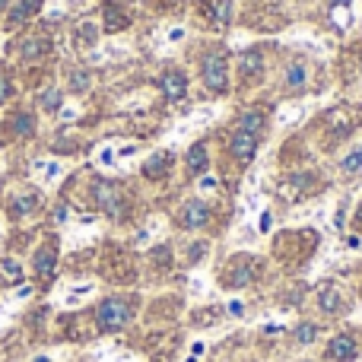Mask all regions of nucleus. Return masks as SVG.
<instances>
[{
  "label": "nucleus",
  "mask_w": 362,
  "mask_h": 362,
  "mask_svg": "<svg viewBox=\"0 0 362 362\" xmlns=\"http://www.w3.org/2000/svg\"><path fill=\"white\" fill-rule=\"evenodd\" d=\"M124 25H127V16H124V13H121L115 4H108V6H105V29L118 32V29H124Z\"/></svg>",
  "instance_id": "obj_19"
},
{
  "label": "nucleus",
  "mask_w": 362,
  "mask_h": 362,
  "mask_svg": "<svg viewBox=\"0 0 362 362\" xmlns=\"http://www.w3.org/2000/svg\"><path fill=\"white\" fill-rule=\"evenodd\" d=\"M315 337H318V325H312V321H302V325L293 331V340H296L299 346L315 344Z\"/></svg>",
  "instance_id": "obj_18"
},
{
  "label": "nucleus",
  "mask_w": 362,
  "mask_h": 362,
  "mask_svg": "<svg viewBox=\"0 0 362 362\" xmlns=\"http://www.w3.org/2000/svg\"><path fill=\"white\" fill-rule=\"evenodd\" d=\"M57 105H61V93H54V89H48V93L42 95V108H45V112H54Z\"/></svg>",
  "instance_id": "obj_26"
},
{
  "label": "nucleus",
  "mask_w": 362,
  "mask_h": 362,
  "mask_svg": "<svg viewBox=\"0 0 362 362\" xmlns=\"http://www.w3.org/2000/svg\"><path fill=\"white\" fill-rule=\"evenodd\" d=\"M86 86H89V74L86 70H76V74L70 76V89H74V93H83Z\"/></svg>",
  "instance_id": "obj_24"
},
{
  "label": "nucleus",
  "mask_w": 362,
  "mask_h": 362,
  "mask_svg": "<svg viewBox=\"0 0 362 362\" xmlns=\"http://www.w3.org/2000/svg\"><path fill=\"white\" fill-rule=\"evenodd\" d=\"M356 356V340H353V334H340V337H334L331 344H327V359L331 362H350Z\"/></svg>",
  "instance_id": "obj_5"
},
{
  "label": "nucleus",
  "mask_w": 362,
  "mask_h": 362,
  "mask_svg": "<svg viewBox=\"0 0 362 362\" xmlns=\"http://www.w3.org/2000/svg\"><path fill=\"white\" fill-rule=\"evenodd\" d=\"M206 169V146L204 144H194L187 150V175H200Z\"/></svg>",
  "instance_id": "obj_14"
},
{
  "label": "nucleus",
  "mask_w": 362,
  "mask_h": 362,
  "mask_svg": "<svg viewBox=\"0 0 362 362\" xmlns=\"http://www.w3.org/2000/svg\"><path fill=\"white\" fill-rule=\"evenodd\" d=\"M302 362H312V359H302Z\"/></svg>",
  "instance_id": "obj_31"
},
{
  "label": "nucleus",
  "mask_w": 362,
  "mask_h": 362,
  "mask_svg": "<svg viewBox=\"0 0 362 362\" xmlns=\"http://www.w3.org/2000/svg\"><path fill=\"white\" fill-rule=\"evenodd\" d=\"M35 206H38V194L25 191V194H19L16 204H13V216H29V213L35 210Z\"/></svg>",
  "instance_id": "obj_17"
},
{
  "label": "nucleus",
  "mask_w": 362,
  "mask_h": 362,
  "mask_svg": "<svg viewBox=\"0 0 362 362\" xmlns=\"http://www.w3.org/2000/svg\"><path fill=\"white\" fill-rule=\"evenodd\" d=\"M181 229H204L210 223V204L204 197H194L181 206V216H178Z\"/></svg>",
  "instance_id": "obj_3"
},
{
  "label": "nucleus",
  "mask_w": 362,
  "mask_h": 362,
  "mask_svg": "<svg viewBox=\"0 0 362 362\" xmlns=\"http://www.w3.org/2000/svg\"><path fill=\"white\" fill-rule=\"evenodd\" d=\"M38 6H42V0H16V6L10 10V19H6V23H10V25H19L23 19H29L32 13L38 10Z\"/></svg>",
  "instance_id": "obj_13"
},
{
  "label": "nucleus",
  "mask_w": 362,
  "mask_h": 362,
  "mask_svg": "<svg viewBox=\"0 0 362 362\" xmlns=\"http://www.w3.org/2000/svg\"><path fill=\"white\" fill-rule=\"evenodd\" d=\"M35 169L42 172L45 185H57V178H61V163H38Z\"/></svg>",
  "instance_id": "obj_22"
},
{
  "label": "nucleus",
  "mask_w": 362,
  "mask_h": 362,
  "mask_svg": "<svg viewBox=\"0 0 362 362\" xmlns=\"http://www.w3.org/2000/svg\"><path fill=\"white\" fill-rule=\"evenodd\" d=\"M232 156L238 159V163H251L255 159V150H257V137H251V134H242L238 131L235 137H232Z\"/></svg>",
  "instance_id": "obj_8"
},
{
  "label": "nucleus",
  "mask_w": 362,
  "mask_h": 362,
  "mask_svg": "<svg viewBox=\"0 0 362 362\" xmlns=\"http://www.w3.org/2000/svg\"><path fill=\"white\" fill-rule=\"evenodd\" d=\"M200 74H204V83L213 93H226V54L223 51L206 54L204 64H200Z\"/></svg>",
  "instance_id": "obj_2"
},
{
  "label": "nucleus",
  "mask_w": 362,
  "mask_h": 362,
  "mask_svg": "<svg viewBox=\"0 0 362 362\" xmlns=\"http://www.w3.org/2000/svg\"><path fill=\"white\" fill-rule=\"evenodd\" d=\"M95 38H99V25H95V23H83L80 29H76V45H83V48H86V45H93Z\"/></svg>",
  "instance_id": "obj_21"
},
{
  "label": "nucleus",
  "mask_w": 362,
  "mask_h": 362,
  "mask_svg": "<svg viewBox=\"0 0 362 362\" xmlns=\"http://www.w3.org/2000/svg\"><path fill=\"white\" fill-rule=\"evenodd\" d=\"M238 67H242V74H261L264 70V54L261 51H245V54L238 57Z\"/></svg>",
  "instance_id": "obj_16"
},
{
  "label": "nucleus",
  "mask_w": 362,
  "mask_h": 362,
  "mask_svg": "<svg viewBox=\"0 0 362 362\" xmlns=\"http://www.w3.org/2000/svg\"><path fill=\"white\" fill-rule=\"evenodd\" d=\"M159 86H163L165 99L178 102V99H185V95H187V76L181 74V70H169V74H163Z\"/></svg>",
  "instance_id": "obj_6"
},
{
  "label": "nucleus",
  "mask_w": 362,
  "mask_h": 362,
  "mask_svg": "<svg viewBox=\"0 0 362 362\" xmlns=\"http://www.w3.org/2000/svg\"><path fill=\"white\" fill-rule=\"evenodd\" d=\"M305 64H289L286 70V93H302V86H305Z\"/></svg>",
  "instance_id": "obj_15"
},
{
  "label": "nucleus",
  "mask_w": 362,
  "mask_h": 362,
  "mask_svg": "<svg viewBox=\"0 0 362 362\" xmlns=\"http://www.w3.org/2000/svg\"><path fill=\"white\" fill-rule=\"evenodd\" d=\"M54 264H57V245L54 242L42 245V248H38V255H35V274L38 276L54 274Z\"/></svg>",
  "instance_id": "obj_10"
},
{
  "label": "nucleus",
  "mask_w": 362,
  "mask_h": 362,
  "mask_svg": "<svg viewBox=\"0 0 362 362\" xmlns=\"http://www.w3.org/2000/svg\"><path fill=\"white\" fill-rule=\"evenodd\" d=\"M165 165H169V153H156V156H150V163L144 165V172L150 178H159L165 172Z\"/></svg>",
  "instance_id": "obj_20"
},
{
  "label": "nucleus",
  "mask_w": 362,
  "mask_h": 362,
  "mask_svg": "<svg viewBox=\"0 0 362 362\" xmlns=\"http://www.w3.org/2000/svg\"><path fill=\"white\" fill-rule=\"evenodd\" d=\"M131 315H134L131 302H124V299H105L99 305V315H95V321H99L102 331H121V327L131 321Z\"/></svg>",
  "instance_id": "obj_1"
},
{
  "label": "nucleus",
  "mask_w": 362,
  "mask_h": 362,
  "mask_svg": "<svg viewBox=\"0 0 362 362\" xmlns=\"http://www.w3.org/2000/svg\"><path fill=\"white\" fill-rule=\"evenodd\" d=\"M340 175H346V178L362 175V144L356 146V150L346 153L344 159H340Z\"/></svg>",
  "instance_id": "obj_11"
},
{
  "label": "nucleus",
  "mask_w": 362,
  "mask_h": 362,
  "mask_svg": "<svg viewBox=\"0 0 362 362\" xmlns=\"http://www.w3.org/2000/svg\"><path fill=\"white\" fill-rule=\"evenodd\" d=\"M318 305L325 315H337L340 308H344V293H340V286H334V283H321L318 286Z\"/></svg>",
  "instance_id": "obj_7"
},
{
  "label": "nucleus",
  "mask_w": 362,
  "mask_h": 362,
  "mask_svg": "<svg viewBox=\"0 0 362 362\" xmlns=\"http://www.w3.org/2000/svg\"><path fill=\"white\" fill-rule=\"evenodd\" d=\"M89 293H93V283H83V286H74L67 296H64V305H76V302L86 299Z\"/></svg>",
  "instance_id": "obj_23"
},
{
  "label": "nucleus",
  "mask_w": 362,
  "mask_h": 362,
  "mask_svg": "<svg viewBox=\"0 0 362 362\" xmlns=\"http://www.w3.org/2000/svg\"><path fill=\"white\" fill-rule=\"evenodd\" d=\"M6 95H10V80H6V76H0V102H4Z\"/></svg>",
  "instance_id": "obj_28"
},
{
  "label": "nucleus",
  "mask_w": 362,
  "mask_h": 362,
  "mask_svg": "<svg viewBox=\"0 0 362 362\" xmlns=\"http://www.w3.org/2000/svg\"><path fill=\"white\" fill-rule=\"evenodd\" d=\"M13 124H16V134H23V137H29V134L35 131V127H32V115H16Z\"/></svg>",
  "instance_id": "obj_25"
},
{
  "label": "nucleus",
  "mask_w": 362,
  "mask_h": 362,
  "mask_svg": "<svg viewBox=\"0 0 362 362\" xmlns=\"http://www.w3.org/2000/svg\"><path fill=\"white\" fill-rule=\"evenodd\" d=\"M4 6H6V0H0V10H4Z\"/></svg>",
  "instance_id": "obj_30"
},
{
  "label": "nucleus",
  "mask_w": 362,
  "mask_h": 362,
  "mask_svg": "<svg viewBox=\"0 0 362 362\" xmlns=\"http://www.w3.org/2000/svg\"><path fill=\"white\" fill-rule=\"evenodd\" d=\"M4 274L10 276V280H19V276H23V267H19L16 261H4Z\"/></svg>",
  "instance_id": "obj_27"
},
{
  "label": "nucleus",
  "mask_w": 362,
  "mask_h": 362,
  "mask_svg": "<svg viewBox=\"0 0 362 362\" xmlns=\"http://www.w3.org/2000/svg\"><path fill=\"white\" fill-rule=\"evenodd\" d=\"M331 4H350V0H331Z\"/></svg>",
  "instance_id": "obj_29"
},
{
  "label": "nucleus",
  "mask_w": 362,
  "mask_h": 362,
  "mask_svg": "<svg viewBox=\"0 0 362 362\" xmlns=\"http://www.w3.org/2000/svg\"><path fill=\"white\" fill-rule=\"evenodd\" d=\"M235 127H238L242 134H251V137H261V134L267 131V121H264V115H261V112H245V115H238Z\"/></svg>",
  "instance_id": "obj_9"
},
{
  "label": "nucleus",
  "mask_w": 362,
  "mask_h": 362,
  "mask_svg": "<svg viewBox=\"0 0 362 362\" xmlns=\"http://www.w3.org/2000/svg\"><path fill=\"white\" fill-rule=\"evenodd\" d=\"M48 48H51L48 38H25V42L19 45V57H23V61H35V57L45 54Z\"/></svg>",
  "instance_id": "obj_12"
},
{
  "label": "nucleus",
  "mask_w": 362,
  "mask_h": 362,
  "mask_svg": "<svg viewBox=\"0 0 362 362\" xmlns=\"http://www.w3.org/2000/svg\"><path fill=\"white\" fill-rule=\"evenodd\" d=\"M93 194H95V200H99V206L105 213H112V216H118V213H121V191H118V185H112V181H95Z\"/></svg>",
  "instance_id": "obj_4"
}]
</instances>
